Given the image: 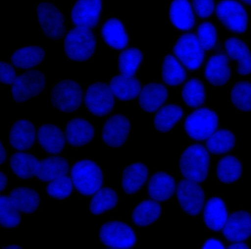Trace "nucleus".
Wrapping results in <instances>:
<instances>
[{"label":"nucleus","mask_w":251,"mask_h":249,"mask_svg":"<svg viewBox=\"0 0 251 249\" xmlns=\"http://www.w3.org/2000/svg\"><path fill=\"white\" fill-rule=\"evenodd\" d=\"M71 177L76 190L85 196L97 193L104 183V175L100 166L90 159L75 163L71 170Z\"/></svg>","instance_id":"nucleus-1"},{"label":"nucleus","mask_w":251,"mask_h":249,"mask_svg":"<svg viewBox=\"0 0 251 249\" xmlns=\"http://www.w3.org/2000/svg\"><path fill=\"white\" fill-rule=\"evenodd\" d=\"M210 156L201 144L192 145L186 149L179 160V168L186 180L201 183L207 179L209 171Z\"/></svg>","instance_id":"nucleus-2"},{"label":"nucleus","mask_w":251,"mask_h":249,"mask_svg":"<svg viewBox=\"0 0 251 249\" xmlns=\"http://www.w3.org/2000/svg\"><path fill=\"white\" fill-rule=\"evenodd\" d=\"M96 38L89 28L76 27L71 29L64 38V50L68 58L74 61H86L93 56Z\"/></svg>","instance_id":"nucleus-3"},{"label":"nucleus","mask_w":251,"mask_h":249,"mask_svg":"<svg viewBox=\"0 0 251 249\" xmlns=\"http://www.w3.org/2000/svg\"><path fill=\"white\" fill-rule=\"evenodd\" d=\"M46 86V77L42 72L35 69L26 70L18 75L11 86V97L17 103H25L40 95Z\"/></svg>","instance_id":"nucleus-4"},{"label":"nucleus","mask_w":251,"mask_h":249,"mask_svg":"<svg viewBox=\"0 0 251 249\" xmlns=\"http://www.w3.org/2000/svg\"><path fill=\"white\" fill-rule=\"evenodd\" d=\"M83 97V89L78 82L72 80H62L51 89L50 102L57 110L72 113L79 110Z\"/></svg>","instance_id":"nucleus-5"},{"label":"nucleus","mask_w":251,"mask_h":249,"mask_svg":"<svg viewBox=\"0 0 251 249\" xmlns=\"http://www.w3.org/2000/svg\"><path fill=\"white\" fill-rule=\"evenodd\" d=\"M99 235L101 244L111 249H131L137 241L133 229L127 223L119 221L103 223Z\"/></svg>","instance_id":"nucleus-6"},{"label":"nucleus","mask_w":251,"mask_h":249,"mask_svg":"<svg viewBox=\"0 0 251 249\" xmlns=\"http://www.w3.org/2000/svg\"><path fill=\"white\" fill-rule=\"evenodd\" d=\"M217 114L208 108L198 109L186 118L184 127L189 137L196 140L207 139L217 129Z\"/></svg>","instance_id":"nucleus-7"},{"label":"nucleus","mask_w":251,"mask_h":249,"mask_svg":"<svg viewBox=\"0 0 251 249\" xmlns=\"http://www.w3.org/2000/svg\"><path fill=\"white\" fill-rule=\"evenodd\" d=\"M38 24L43 33L53 40H60L66 33L65 19L56 6L49 2H43L36 7Z\"/></svg>","instance_id":"nucleus-8"},{"label":"nucleus","mask_w":251,"mask_h":249,"mask_svg":"<svg viewBox=\"0 0 251 249\" xmlns=\"http://www.w3.org/2000/svg\"><path fill=\"white\" fill-rule=\"evenodd\" d=\"M219 21L228 30L235 34H242L248 28L249 17L244 6L232 0L219 2L215 8Z\"/></svg>","instance_id":"nucleus-9"},{"label":"nucleus","mask_w":251,"mask_h":249,"mask_svg":"<svg viewBox=\"0 0 251 249\" xmlns=\"http://www.w3.org/2000/svg\"><path fill=\"white\" fill-rule=\"evenodd\" d=\"M173 53L182 65L192 71L201 67L205 57L204 51L197 36L192 33L184 34L178 38Z\"/></svg>","instance_id":"nucleus-10"},{"label":"nucleus","mask_w":251,"mask_h":249,"mask_svg":"<svg viewBox=\"0 0 251 249\" xmlns=\"http://www.w3.org/2000/svg\"><path fill=\"white\" fill-rule=\"evenodd\" d=\"M85 104L89 111L94 116L104 117L113 111L115 101L111 89L106 83L96 82L87 89Z\"/></svg>","instance_id":"nucleus-11"},{"label":"nucleus","mask_w":251,"mask_h":249,"mask_svg":"<svg viewBox=\"0 0 251 249\" xmlns=\"http://www.w3.org/2000/svg\"><path fill=\"white\" fill-rule=\"evenodd\" d=\"M176 195L180 206L191 216L201 212L205 202L203 190L197 183L183 180L176 187Z\"/></svg>","instance_id":"nucleus-12"},{"label":"nucleus","mask_w":251,"mask_h":249,"mask_svg":"<svg viewBox=\"0 0 251 249\" xmlns=\"http://www.w3.org/2000/svg\"><path fill=\"white\" fill-rule=\"evenodd\" d=\"M131 128L130 121L125 115L114 114L103 125L102 141L112 148H120L125 145L129 137Z\"/></svg>","instance_id":"nucleus-13"},{"label":"nucleus","mask_w":251,"mask_h":249,"mask_svg":"<svg viewBox=\"0 0 251 249\" xmlns=\"http://www.w3.org/2000/svg\"><path fill=\"white\" fill-rule=\"evenodd\" d=\"M37 132L35 125L31 121L25 119L16 121L9 133L11 148L16 151H28L37 141Z\"/></svg>","instance_id":"nucleus-14"},{"label":"nucleus","mask_w":251,"mask_h":249,"mask_svg":"<svg viewBox=\"0 0 251 249\" xmlns=\"http://www.w3.org/2000/svg\"><path fill=\"white\" fill-rule=\"evenodd\" d=\"M102 2L100 0H80L76 1L72 9L73 24L77 27L93 28L100 21Z\"/></svg>","instance_id":"nucleus-15"},{"label":"nucleus","mask_w":251,"mask_h":249,"mask_svg":"<svg viewBox=\"0 0 251 249\" xmlns=\"http://www.w3.org/2000/svg\"><path fill=\"white\" fill-rule=\"evenodd\" d=\"M223 234L227 241L235 243L249 239L251 234V218L246 211L231 214L223 227Z\"/></svg>","instance_id":"nucleus-16"},{"label":"nucleus","mask_w":251,"mask_h":249,"mask_svg":"<svg viewBox=\"0 0 251 249\" xmlns=\"http://www.w3.org/2000/svg\"><path fill=\"white\" fill-rule=\"evenodd\" d=\"M37 141L42 149L51 155L61 153L65 148V134L59 126L50 123L41 126L37 132Z\"/></svg>","instance_id":"nucleus-17"},{"label":"nucleus","mask_w":251,"mask_h":249,"mask_svg":"<svg viewBox=\"0 0 251 249\" xmlns=\"http://www.w3.org/2000/svg\"><path fill=\"white\" fill-rule=\"evenodd\" d=\"M204 75L212 86L221 87L226 85L231 76L227 56L223 54L211 56L206 63Z\"/></svg>","instance_id":"nucleus-18"},{"label":"nucleus","mask_w":251,"mask_h":249,"mask_svg":"<svg viewBox=\"0 0 251 249\" xmlns=\"http://www.w3.org/2000/svg\"><path fill=\"white\" fill-rule=\"evenodd\" d=\"M94 126L85 119L75 118L68 121L66 127L65 137L67 142L75 148L87 145L94 139Z\"/></svg>","instance_id":"nucleus-19"},{"label":"nucleus","mask_w":251,"mask_h":249,"mask_svg":"<svg viewBox=\"0 0 251 249\" xmlns=\"http://www.w3.org/2000/svg\"><path fill=\"white\" fill-rule=\"evenodd\" d=\"M168 96V90L163 84L149 83L141 89L139 95L140 107L147 112H156L164 105Z\"/></svg>","instance_id":"nucleus-20"},{"label":"nucleus","mask_w":251,"mask_h":249,"mask_svg":"<svg viewBox=\"0 0 251 249\" xmlns=\"http://www.w3.org/2000/svg\"><path fill=\"white\" fill-rule=\"evenodd\" d=\"M101 34L106 44L115 50H123L129 42V37L125 26L117 18L107 19L102 26Z\"/></svg>","instance_id":"nucleus-21"},{"label":"nucleus","mask_w":251,"mask_h":249,"mask_svg":"<svg viewBox=\"0 0 251 249\" xmlns=\"http://www.w3.org/2000/svg\"><path fill=\"white\" fill-rule=\"evenodd\" d=\"M176 190L175 179L163 171L154 174L148 184V193L154 201L164 202L168 200Z\"/></svg>","instance_id":"nucleus-22"},{"label":"nucleus","mask_w":251,"mask_h":249,"mask_svg":"<svg viewBox=\"0 0 251 249\" xmlns=\"http://www.w3.org/2000/svg\"><path fill=\"white\" fill-rule=\"evenodd\" d=\"M149 176V170L145 164L135 163L128 165L122 173V189L127 195L136 194L144 187Z\"/></svg>","instance_id":"nucleus-23"},{"label":"nucleus","mask_w":251,"mask_h":249,"mask_svg":"<svg viewBox=\"0 0 251 249\" xmlns=\"http://www.w3.org/2000/svg\"><path fill=\"white\" fill-rule=\"evenodd\" d=\"M40 160L28 151H16L9 159L11 171L17 177L28 180L36 176Z\"/></svg>","instance_id":"nucleus-24"},{"label":"nucleus","mask_w":251,"mask_h":249,"mask_svg":"<svg viewBox=\"0 0 251 249\" xmlns=\"http://www.w3.org/2000/svg\"><path fill=\"white\" fill-rule=\"evenodd\" d=\"M225 48L229 58L237 62V73L242 76L249 75L251 69V58L247 44L240 38L231 37L225 41Z\"/></svg>","instance_id":"nucleus-25"},{"label":"nucleus","mask_w":251,"mask_h":249,"mask_svg":"<svg viewBox=\"0 0 251 249\" xmlns=\"http://www.w3.org/2000/svg\"><path fill=\"white\" fill-rule=\"evenodd\" d=\"M69 164L64 157L52 155L40 162L36 177L43 182H50L61 176L67 175Z\"/></svg>","instance_id":"nucleus-26"},{"label":"nucleus","mask_w":251,"mask_h":249,"mask_svg":"<svg viewBox=\"0 0 251 249\" xmlns=\"http://www.w3.org/2000/svg\"><path fill=\"white\" fill-rule=\"evenodd\" d=\"M46 55V51L40 46H25L16 50L11 55L10 60L16 68L26 71L39 66Z\"/></svg>","instance_id":"nucleus-27"},{"label":"nucleus","mask_w":251,"mask_h":249,"mask_svg":"<svg viewBox=\"0 0 251 249\" xmlns=\"http://www.w3.org/2000/svg\"><path fill=\"white\" fill-rule=\"evenodd\" d=\"M11 202L21 213L25 214L35 213L39 208L41 196L38 192L28 187H18L11 191L9 196Z\"/></svg>","instance_id":"nucleus-28"},{"label":"nucleus","mask_w":251,"mask_h":249,"mask_svg":"<svg viewBox=\"0 0 251 249\" xmlns=\"http://www.w3.org/2000/svg\"><path fill=\"white\" fill-rule=\"evenodd\" d=\"M169 17L172 24L180 30H190L196 25L194 11L191 3L186 0H176L172 2Z\"/></svg>","instance_id":"nucleus-29"},{"label":"nucleus","mask_w":251,"mask_h":249,"mask_svg":"<svg viewBox=\"0 0 251 249\" xmlns=\"http://www.w3.org/2000/svg\"><path fill=\"white\" fill-rule=\"evenodd\" d=\"M227 219V207L221 198L212 197L206 203L203 211V220L205 225L211 231H221Z\"/></svg>","instance_id":"nucleus-30"},{"label":"nucleus","mask_w":251,"mask_h":249,"mask_svg":"<svg viewBox=\"0 0 251 249\" xmlns=\"http://www.w3.org/2000/svg\"><path fill=\"white\" fill-rule=\"evenodd\" d=\"M109 86L114 96L122 101L137 98L141 89V82L138 79L122 75L113 77L109 82Z\"/></svg>","instance_id":"nucleus-31"},{"label":"nucleus","mask_w":251,"mask_h":249,"mask_svg":"<svg viewBox=\"0 0 251 249\" xmlns=\"http://www.w3.org/2000/svg\"><path fill=\"white\" fill-rule=\"evenodd\" d=\"M162 213V208L157 201L146 200L134 208L131 219L134 225L147 227L156 221Z\"/></svg>","instance_id":"nucleus-32"},{"label":"nucleus","mask_w":251,"mask_h":249,"mask_svg":"<svg viewBox=\"0 0 251 249\" xmlns=\"http://www.w3.org/2000/svg\"><path fill=\"white\" fill-rule=\"evenodd\" d=\"M94 195L89 203L90 212L94 215L104 214L118 206L119 196L112 188H101Z\"/></svg>","instance_id":"nucleus-33"},{"label":"nucleus","mask_w":251,"mask_h":249,"mask_svg":"<svg viewBox=\"0 0 251 249\" xmlns=\"http://www.w3.org/2000/svg\"><path fill=\"white\" fill-rule=\"evenodd\" d=\"M183 109L176 105H168L159 109L154 118L157 130L166 133L172 130L184 116Z\"/></svg>","instance_id":"nucleus-34"},{"label":"nucleus","mask_w":251,"mask_h":249,"mask_svg":"<svg viewBox=\"0 0 251 249\" xmlns=\"http://www.w3.org/2000/svg\"><path fill=\"white\" fill-rule=\"evenodd\" d=\"M162 74L165 84L172 87L181 85L187 78L184 68L176 57L171 54L164 57Z\"/></svg>","instance_id":"nucleus-35"},{"label":"nucleus","mask_w":251,"mask_h":249,"mask_svg":"<svg viewBox=\"0 0 251 249\" xmlns=\"http://www.w3.org/2000/svg\"><path fill=\"white\" fill-rule=\"evenodd\" d=\"M243 172L240 160L233 156L223 158L217 166L216 173L218 180L225 184H231L239 180Z\"/></svg>","instance_id":"nucleus-36"},{"label":"nucleus","mask_w":251,"mask_h":249,"mask_svg":"<svg viewBox=\"0 0 251 249\" xmlns=\"http://www.w3.org/2000/svg\"><path fill=\"white\" fill-rule=\"evenodd\" d=\"M235 144L234 134L226 129L216 130L206 142L208 150L215 155L227 153L234 148Z\"/></svg>","instance_id":"nucleus-37"},{"label":"nucleus","mask_w":251,"mask_h":249,"mask_svg":"<svg viewBox=\"0 0 251 249\" xmlns=\"http://www.w3.org/2000/svg\"><path fill=\"white\" fill-rule=\"evenodd\" d=\"M182 98L185 104L190 108H197L203 106L206 99L203 83L196 78L186 82L182 88Z\"/></svg>","instance_id":"nucleus-38"},{"label":"nucleus","mask_w":251,"mask_h":249,"mask_svg":"<svg viewBox=\"0 0 251 249\" xmlns=\"http://www.w3.org/2000/svg\"><path fill=\"white\" fill-rule=\"evenodd\" d=\"M143 54L136 48L127 49L119 55V69L122 75L132 78L138 72L143 60Z\"/></svg>","instance_id":"nucleus-39"},{"label":"nucleus","mask_w":251,"mask_h":249,"mask_svg":"<svg viewBox=\"0 0 251 249\" xmlns=\"http://www.w3.org/2000/svg\"><path fill=\"white\" fill-rule=\"evenodd\" d=\"M22 222L21 213L11 202L9 196L0 197V225L2 227L13 229Z\"/></svg>","instance_id":"nucleus-40"},{"label":"nucleus","mask_w":251,"mask_h":249,"mask_svg":"<svg viewBox=\"0 0 251 249\" xmlns=\"http://www.w3.org/2000/svg\"><path fill=\"white\" fill-rule=\"evenodd\" d=\"M251 85L247 81L236 83L231 91V101L237 110L249 112L251 110Z\"/></svg>","instance_id":"nucleus-41"},{"label":"nucleus","mask_w":251,"mask_h":249,"mask_svg":"<svg viewBox=\"0 0 251 249\" xmlns=\"http://www.w3.org/2000/svg\"><path fill=\"white\" fill-rule=\"evenodd\" d=\"M46 191L48 195L54 199H66L73 194V183L72 179L67 175L58 177L49 182Z\"/></svg>","instance_id":"nucleus-42"},{"label":"nucleus","mask_w":251,"mask_h":249,"mask_svg":"<svg viewBox=\"0 0 251 249\" xmlns=\"http://www.w3.org/2000/svg\"><path fill=\"white\" fill-rule=\"evenodd\" d=\"M198 40L204 51L213 49L218 40L217 30L214 24L203 22L197 28Z\"/></svg>","instance_id":"nucleus-43"},{"label":"nucleus","mask_w":251,"mask_h":249,"mask_svg":"<svg viewBox=\"0 0 251 249\" xmlns=\"http://www.w3.org/2000/svg\"><path fill=\"white\" fill-rule=\"evenodd\" d=\"M192 7L194 13L201 19L210 17L215 10L216 5L214 1H198L194 0L192 1Z\"/></svg>","instance_id":"nucleus-44"},{"label":"nucleus","mask_w":251,"mask_h":249,"mask_svg":"<svg viewBox=\"0 0 251 249\" xmlns=\"http://www.w3.org/2000/svg\"><path fill=\"white\" fill-rule=\"evenodd\" d=\"M16 69L11 63L4 61L0 63V81L2 84L12 85L18 76Z\"/></svg>","instance_id":"nucleus-45"},{"label":"nucleus","mask_w":251,"mask_h":249,"mask_svg":"<svg viewBox=\"0 0 251 249\" xmlns=\"http://www.w3.org/2000/svg\"><path fill=\"white\" fill-rule=\"evenodd\" d=\"M202 249H225L223 243L218 240L215 239H210L204 242Z\"/></svg>","instance_id":"nucleus-46"},{"label":"nucleus","mask_w":251,"mask_h":249,"mask_svg":"<svg viewBox=\"0 0 251 249\" xmlns=\"http://www.w3.org/2000/svg\"><path fill=\"white\" fill-rule=\"evenodd\" d=\"M8 182V178L4 172H0V192H3L7 188Z\"/></svg>","instance_id":"nucleus-47"},{"label":"nucleus","mask_w":251,"mask_h":249,"mask_svg":"<svg viewBox=\"0 0 251 249\" xmlns=\"http://www.w3.org/2000/svg\"><path fill=\"white\" fill-rule=\"evenodd\" d=\"M8 160V153L2 143L0 144V165H3Z\"/></svg>","instance_id":"nucleus-48"},{"label":"nucleus","mask_w":251,"mask_h":249,"mask_svg":"<svg viewBox=\"0 0 251 249\" xmlns=\"http://www.w3.org/2000/svg\"><path fill=\"white\" fill-rule=\"evenodd\" d=\"M228 249H249L250 247L242 242H235V244L228 246Z\"/></svg>","instance_id":"nucleus-49"},{"label":"nucleus","mask_w":251,"mask_h":249,"mask_svg":"<svg viewBox=\"0 0 251 249\" xmlns=\"http://www.w3.org/2000/svg\"><path fill=\"white\" fill-rule=\"evenodd\" d=\"M4 249H21L23 247L17 245H10L3 247Z\"/></svg>","instance_id":"nucleus-50"},{"label":"nucleus","mask_w":251,"mask_h":249,"mask_svg":"<svg viewBox=\"0 0 251 249\" xmlns=\"http://www.w3.org/2000/svg\"><path fill=\"white\" fill-rule=\"evenodd\" d=\"M242 2L248 5H250L251 3L250 0L249 1H242Z\"/></svg>","instance_id":"nucleus-51"}]
</instances>
